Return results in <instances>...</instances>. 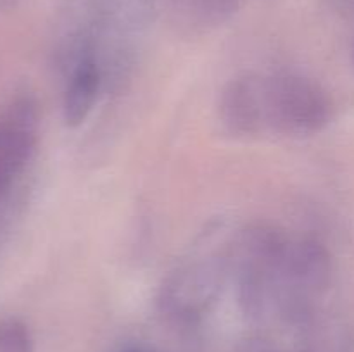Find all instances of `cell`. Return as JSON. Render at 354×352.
I'll list each match as a JSON object with an SVG mask.
<instances>
[{
    "label": "cell",
    "instance_id": "1",
    "mask_svg": "<svg viewBox=\"0 0 354 352\" xmlns=\"http://www.w3.org/2000/svg\"><path fill=\"white\" fill-rule=\"evenodd\" d=\"M330 116V99L313 79L294 72L266 78V117L272 130L290 137H311L327 126Z\"/></svg>",
    "mask_w": 354,
    "mask_h": 352
},
{
    "label": "cell",
    "instance_id": "2",
    "mask_svg": "<svg viewBox=\"0 0 354 352\" xmlns=\"http://www.w3.org/2000/svg\"><path fill=\"white\" fill-rule=\"evenodd\" d=\"M228 262L227 255L201 254L173 269L159 292L162 313L180 323L201 320L223 290Z\"/></svg>",
    "mask_w": 354,
    "mask_h": 352
},
{
    "label": "cell",
    "instance_id": "3",
    "mask_svg": "<svg viewBox=\"0 0 354 352\" xmlns=\"http://www.w3.org/2000/svg\"><path fill=\"white\" fill-rule=\"evenodd\" d=\"M38 126L33 97L19 95L0 109V231L10 195L37 150Z\"/></svg>",
    "mask_w": 354,
    "mask_h": 352
},
{
    "label": "cell",
    "instance_id": "4",
    "mask_svg": "<svg viewBox=\"0 0 354 352\" xmlns=\"http://www.w3.org/2000/svg\"><path fill=\"white\" fill-rule=\"evenodd\" d=\"M218 110L223 128L234 137L261 133L268 128L265 76L245 72L230 79L221 90Z\"/></svg>",
    "mask_w": 354,
    "mask_h": 352
},
{
    "label": "cell",
    "instance_id": "5",
    "mask_svg": "<svg viewBox=\"0 0 354 352\" xmlns=\"http://www.w3.org/2000/svg\"><path fill=\"white\" fill-rule=\"evenodd\" d=\"M100 86L102 71L93 57L78 62L71 69L62 99V119L66 126L78 128L85 123L95 106Z\"/></svg>",
    "mask_w": 354,
    "mask_h": 352
},
{
    "label": "cell",
    "instance_id": "6",
    "mask_svg": "<svg viewBox=\"0 0 354 352\" xmlns=\"http://www.w3.org/2000/svg\"><path fill=\"white\" fill-rule=\"evenodd\" d=\"M0 352H35L33 335L23 320L0 317Z\"/></svg>",
    "mask_w": 354,
    "mask_h": 352
},
{
    "label": "cell",
    "instance_id": "7",
    "mask_svg": "<svg viewBox=\"0 0 354 352\" xmlns=\"http://www.w3.org/2000/svg\"><path fill=\"white\" fill-rule=\"evenodd\" d=\"M14 2H16V0H0V9H3V7L12 6Z\"/></svg>",
    "mask_w": 354,
    "mask_h": 352
},
{
    "label": "cell",
    "instance_id": "8",
    "mask_svg": "<svg viewBox=\"0 0 354 352\" xmlns=\"http://www.w3.org/2000/svg\"><path fill=\"white\" fill-rule=\"evenodd\" d=\"M351 57H353V64H354V45H353V52H351Z\"/></svg>",
    "mask_w": 354,
    "mask_h": 352
},
{
    "label": "cell",
    "instance_id": "9",
    "mask_svg": "<svg viewBox=\"0 0 354 352\" xmlns=\"http://www.w3.org/2000/svg\"><path fill=\"white\" fill-rule=\"evenodd\" d=\"M128 352H140V351H128Z\"/></svg>",
    "mask_w": 354,
    "mask_h": 352
}]
</instances>
